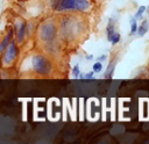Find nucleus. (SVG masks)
Returning <instances> with one entry per match:
<instances>
[{
	"instance_id": "f257e3e1",
	"label": "nucleus",
	"mask_w": 149,
	"mask_h": 144,
	"mask_svg": "<svg viewBox=\"0 0 149 144\" xmlns=\"http://www.w3.org/2000/svg\"><path fill=\"white\" fill-rule=\"evenodd\" d=\"M50 7L55 12H85L91 3L88 0H50Z\"/></svg>"
},
{
	"instance_id": "f03ea898",
	"label": "nucleus",
	"mask_w": 149,
	"mask_h": 144,
	"mask_svg": "<svg viewBox=\"0 0 149 144\" xmlns=\"http://www.w3.org/2000/svg\"><path fill=\"white\" fill-rule=\"evenodd\" d=\"M30 70L38 75H50L52 72L51 62L43 55H34L29 59Z\"/></svg>"
},
{
	"instance_id": "7ed1b4c3",
	"label": "nucleus",
	"mask_w": 149,
	"mask_h": 144,
	"mask_svg": "<svg viewBox=\"0 0 149 144\" xmlns=\"http://www.w3.org/2000/svg\"><path fill=\"white\" fill-rule=\"evenodd\" d=\"M56 36H57V27H56V23L52 22L51 20H47L40 26L38 37L47 45L54 44Z\"/></svg>"
},
{
	"instance_id": "20e7f679",
	"label": "nucleus",
	"mask_w": 149,
	"mask_h": 144,
	"mask_svg": "<svg viewBox=\"0 0 149 144\" xmlns=\"http://www.w3.org/2000/svg\"><path fill=\"white\" fill-rule=\"evenodd\" d=\"M17 53H19V49L16 46V41H12V43L8 45V48L2 52V65L3 66H8V65H12L16 57H17Z\"/></svg>"
},
{
	"instance_id": "39448f33",
	"label": "nucleus",
	"mask_w": 149,
	"mask_h": 144,
	"mask_svg": "<svg viewBox=\"0 0 149 144\" xmlns=\"http://www.w3.org/2000/svg\"><path fill=\"white\" fill-rule=\"evenodd\" d=\"M27 28H28V21L24 20H16L15 26H14V31H15V41L16 43L21 44L24 41V37L27 35Z\"/></svg>"
},
{
	"instance_id": "423d86ee",
	"label": "nucleus",
	"mask_w": 149,
	"mask_h": 144,
	"mask_svg": "<svg viewBox=\"0 0 149 144\" xmlns=\"http://www.w3.org/2000/svg\"><path fill=\"white\" fill-rule=\"evenodd\" d=\"M15 34V31H14V28H10L9 30H8V33L6 34V36L2 38V41H1V44H0V52L2 53L7 48H8V45L12 43V41H13V35Z\"/></svg>"
},
{
	"instance_id": "0eeeda50",
	"label": "nucleus",
	"mask_w": 149,
	"mask_h": 144,
	"mask_svg": "<svg viewBox=\"0 0 149 144\" xmlns=\"http://www.w3.org/2000/svg\"><path fill=\"white\" fill-rule=\"evenodd\" d=\"M115 33H116V30H115V20H114L113 17H111V19L108 20L107 26H106V35H107V39L109 41L111 37H112Z\"/></svg>"
},
{
	"instance_id": "6e6552de",
	"label": "nucleus",
	"mask_w": 149,
	"mask_h": 144,
	"mask_svg": "<svg viewBox=\"0 0 149 144\" xmlns=\"http://www.w3.org/2000/svg\"><path fill=\"white\" fill-rule=\"evenodd\" d=\"M148 30H149V23H148L147 20H143V21L140 23V26H139L137 35H139L140 37H142V36H144V35L147 34Z\"/></svg>"
},
{
	"instance_id": "1a4fd4ad",
	"label": "nucleus",
	"mask_w": 149,
	"mask_h": 144,
	"mask_svg": "<svg viewBox=\"0 0 149 144\" xmlns=\"http://www.w3.org/2000/svg\"><path fill=\"white\" fill-rule=\"evenodd\" d=\"M137 30H139L137 20H136L135 17H132V19H130V33H129V35L133 36V35L137 34Z\"/></svg>"
},
{
	"instance_id": "9d476101",
	"label": "nucleus",
	"mask_w": 149,
	"mask_h": 144,
	"mask_svg": "<svg viewBox=\"0 0 149 144\" xmlns=\"http://www.w3.org/2000/svg\"><path fill=\"white\" fill-rule=\"evenodd\" d=\"M146 9H147V7H146V6H140L134 17H135L136 20H141V19H142V16H143V14H144V12H146Z\"/></svg>"
},
{
	"instance_id": "9b49d317",
	"label": "nucleus",
	"mask_w": 149,
	"mask_h": 144,
	"mask_svg": "<svg viewBox=\"0 0 149 144\" xmlns=\"http://www.w3.org/2000/svg\"><path fill=\"white\" fill-rule=\"evenodd\" d=\"M114 66H115V62H113V63L111 62L109 65H108V69H107V71H106V73H105V77H106V78H111V77L113 75Z\"/></svg>"
},
{
	"instance_id": "f8f14e48",
	"label": "nucleus",
	"mask_w": 149,
	"mask_h": 144,
	"mask_svg": "<svg viewBox=\"0 0 149 144\" xmlns=\"http://www.w3.org/2000/svg\"><path fill=\"white\" fill-rule=\"evenodd\" d=\"M120 39H121V36H120V34L116 31V33L111 37V39H109L108 42L112 43V45H115V44H118V43L120 42Z\"/></svg>"
},
{
	"instance_id": "ddd939ff",
	"label": "nucleus",
	"mask_w": 149,
	"mask_h": 144,
	"mask_svg": "<svg viewBox=\"0 0 149 144\" xmlns=\"http://www.w3.org/2000/svg\"><path fill=\"white\" fill-rule=\"evenodd\" d=\"M101 70H102V63H101V62H97V63L93 64V71H94L95 73L101 72Z\"/></svg>"
},
{
	"instance_id": "4468645a",
	"label": "nucleus",
	"mask_w": 149,
	"mask_h": 144,
	"mask_svg": "<svg viewBox=\"0 0 149 144\" xmlns=\"http://www.w3.org/2000/svg\"><path fill=\"white\" fill-rule=\"evenodd\" d=\"M79 74H80L79 66H78V65H74V66H73V69H72V75H73V78H78V77H79Z\"/></svg>"
},
{
	"instance_id": "2eb2a0df",
	"label": "nucleus",
	"mask_w": 149,
	"mask_h": 144,
	"mask_svg": "<svg viewBox=\"0 0 149 144\" xmlns=\"http://www.w3.org/2000/svg\"><path fill=\"white\" fill-rule=\"evenodd\" d=\"M94 71H92V72H88V73H86V74H83L81 75V79H94Z\"/></svg>"
},
{
	"instance_id": "dca6fc26",
	"label": "nucleus",
	"mask_w": 149,
	"mask_h": 144,
	"mask_svg": "<svg viewBox=\"0 0 149 144\" xmlns=\"http://www.w3.org/2000/svg\"><path fill=\"white\" fill-rule=\"evenodd\" d=\"M97 60H98V62H101V63H102V62H105V60H106V55L99 56V57L97 58Z\"/></svg>"
},
{
	"instance_id": "f3484780",
	"label": "nucleus",
	"mask_w": 149,
	"mask_h": 144,
	"mask_svg": "<svg viewBox=\"0 0 149 144\" xmlns=\"http://www.w3.org/2000/svg\"><path fill=\"white\" fill-rule=\"evenodd\" d=\"M86 59H87V60H90V59H92V56H91V55H88V56H87V58H86Z\"/></svg>"
}]
</instances>
